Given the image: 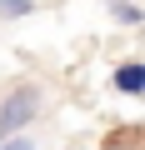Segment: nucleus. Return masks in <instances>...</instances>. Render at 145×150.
Wrapping results in <instances>:
<instances>
[{
  "label": "nucleus",
  "mask_w": 145,
  "mask_h": 150,
  "mask_svg": "<svg viewBox=\"0 0 145 150\" xmlns=\"http://www.w3.org/2000/svg\"><path fill=\"white\" fill-rule=\"evenodd\" d=\"M45 115V85L40 80H10L0 90V140L5 135H20V130H35V120Z\"/></svg>",
  "instance_id": "1"
},
{
  "label": "nucleus",
  "mask_w": 145,
  "mask_h": 150,
  "mask_svg": "<svg viewBox=\"0 0 145 150\" xmlns=\"http://www.w3.org/2000/svg\"><path fill=\"white\" fill-rule=\"evenodd\" d=\"M110 85H115V95H125V100H145V60H140V55L120 60V65L110 70Z\"/></svg>",
  "instance_id": "2"
},
{
  "label": "nucleus",
  "mask_w": 145,
  "mask_h": 150,
  "mask_svg": "<svg viewBox=\"0 0 145 150\" xmlns=\"http://www.w3.org/2000/svg\"><path fill=\"white\" fill-rule=\"evenodd\" d=\"M105 15H110L115 25H125V30H135V25H145V10L135 5V0H105Z\"/></svg>",
  "instance_id": "3"
},
{
  "label": "nucleus",
  "mask_w": 145,
  "mask_h": 150,
  "mask_svg": "<svg viewBox=\"0 0 145 150\" xmlns=\"http://www.w3.org/2000/svg\"><path fill=\"white\" fill-rule=\"evenodd\" d=\"M40 10V0H0V25H10V20H30Z\"/></svg>",
  "instance_id": "4"
},
{
  "label": "nucleus",
  "mask_w": 145,
  "mask_h": 150,
  "mask_svg": "<svg viewBox=\"0 0 145 150\" xmlns=\"http://www.w3.org/2000/svg\"><path fill=\"white\" fill-rule=\"evenodd\" d=\"M0 150H45V140L35 130H20V135H5V140H0Z\"/></svg>",
  "instance_id": "5"
}]
</instances>
